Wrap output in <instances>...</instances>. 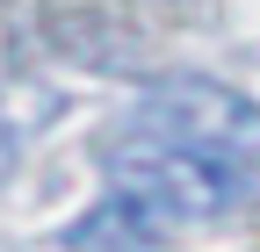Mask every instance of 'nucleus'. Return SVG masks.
I'll use <instances>...</instances> for the list:
<instances>
[{
    "instance_id": "nucleus-2",
    "label": "nucleus",
    "mask_w": 260,
    "mask_h": 252,
    "mask_svg": "<svg viewBox=\"0 0 260 252\" xmlns=\"http://www.w3.org/2000/svg\"><path fill=\"white\" fill-rule=\"evenodd\" d=\"M159 238H167V231H159L130 195H116V187H109V202L94 209L87 224H73V245H87V252H102V245H116V252H152Z\"/></svg>"
},
{
    "instance_id": "nucleus-1",
    "label": "nucleus",
    "mask_w": 260,
    "mask_h": 252,
    "mask_svg": "<svg viewBox=\"0 0 260 252\" xmlns=\"http://www.w3.org/2000/svg\"><path fill=\"white\" fill-rule=\"evenodd\" d=\"M109 151V180L116 195H130L159 231L174 224H210L224 216L246 187H253V144H232V137H188V130H130Z\"/></svg>"
}]
</instances>
